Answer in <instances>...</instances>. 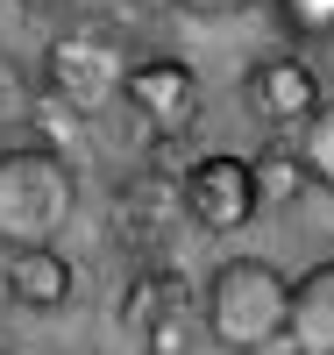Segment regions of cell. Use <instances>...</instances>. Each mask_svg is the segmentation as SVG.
Here are the masks:
<instances>
[{"mask_svg":"<svg viewBox=\"0 0 334 355\" xmlns=\"http://www.w3.org/2000/svg\"><path fill=\"white\" fill-rule=\"evenodd\" d=\"M285 291L292 277L263 256H228L206 270L199 284V320H206V341L228 348V355H270L285 348Z\"/></svg>","mask_w":334,"mask_h":355,"instance_id":"obj_1","label":"cell"},{"mask_svg":"<svg viewBox=\"0 0 334 355\" xmlns=\"http://www.w3.org/2000/svg\"><path fill=\"white\" fill-rule=\"evenodd\" d=\"M78 214V178L65 157L15 142L0 150V249H50Z\"/></svg>","mask_w":334,"mask_h":355,"instance_id":"obj_2","label":"cell"},{"mask_svg":"<svg viewBox=\"0 0 334 355\" xmlns=\"http://www.w3.org/2000/svg\"><path fill=\"white\" fill-rule=\"evenodd\" d=\"M121 78H128V43L107 21H72L43 43V93L78 107L85 121H100L121 100Z\"/></svg>","mask_w":334,"mask_h":355,"instance_id":"obj_3","label":"cell"},{"mask_svg":"<svg viewBox=\"0 0 334 355\" xmlns=\"http://www.w3.org/2000/svg\"><path fill=\"white\" fill-rule=\"evenodd\" d=\"M171 185H178V214H185L192 227H206V234H242L256 220L249 157H235V150H199Z\"/></svg>","mask_w":334,"mask_h":355,"instance_id":"obj_4","label":"cell"},{"mask_svg":"<svg viewBox=\"0 0 334 355\" xmlns=\"http://www.w3.org/2000/svg\"><path fill=\"white\" fill-rule=\"evenodd\" d=\"M121 100L135 121H149V135H185L199 121V71L185 57H128Z\"/></svg>","mask_w":334,"mask_h":355,"instance_id":"obj_5","label":"cell"},{"mask_svg":"<svg viewBox=\"0 0 334 355\" xmlns=\"http://www.w3.org/2000/svg\"><path fill=\"white\" fill-rule=\"evenodd\" d=\"M242 107H249L256 128H299L320 107V78H313L306 57H292V50L256 57V64L242 71Z\"/></svg>","mask_w":334,"mask_h":355,"instance_id":"obj_6","label":"cell"},{"mask_svg":"<svg viewBox=\"0 0 334 355\" xmlns=\"http://www.w3.org/2000/svg\"><path fill=\"white\" fill-rule=\"evenodd\" d=\"M171 220H185V214H178V185H171V178L142 171V178H128V185L114 192V242H128V249L149 256V249L164 242Z\"/></svg>","mask_w":334,"mask_h":355,"instance_id":"obj_7","label":"cell"},{"mask_svg":"<svg viewBox=\"0 0 334 355\" xmlns=\"http://www.w3.org/2000/svg\"><path fill=\"white\" fill-rule=\"evenodd\" d=\"M285 341L299 355H334V256L313 263L285 291Z\"/></svg>","mask_w":334,"mask_h":355,"instance_id":"obj_8","label":"cell"},{"mask_svg":"<svg viewBox=\"0 0 334 355\" xmlns=\"http://www.w3.org/2000/svg\"><path fill=\"white\" fill-rule=\"evenodd\" d=\"M0 284H8V299H15L22 313H57V306H72L78 270L57 256V242H50V249H8Z\"/></svg>","mask_w":334,"mask_h":355,"instance_id":"obj_9","label":"cell"},{"mask_svg":"<svg viewBox=\"0 0 334 355\" xmlns=\"http://www.w3.org/2000/svg\"><path fill=\"white\" fill-rule=\"evenodd\" d=\"M178 306H199V284L178 270V263H142L128 277V291H121V327L142 334V327H157V320L178 313Z\"/></svg>","mask_w":334,"mask_h":355,"instance_id":"obj_10","label":"cell"},{"mask_svg":"<svg viewBox=\"0 0 334 355\" xmlns=\"http://www.w3.org/2000/svg\"><path fill=\"white\" fill-rule=\"evenodd\" d=\"M249 185H256V214H278V206H299L306 199V164H299V150H285V142H263V150L249 157Z\"/></svg>","mask_w":334,"mask_h":355,"instance_id":"obj_11","label":"cell"},{"mask_svg":"<svg viewBox=\"0 0 334 355\" xmlns=\"http://www.w3.org/2000/svg\"><path fill=\"white\" fill-rule=\"evenodd\" d=\"M28 142L72 164V157L85 150V142H93V121H85L78 107H65L57 93H43V85H36V107H28Z\"/></svg>","mask_w":334,"mask_h":355,"instance_id":"obj_12","label":"cell"},{"mask_svg":"<svg viewBox=\"0 0 334 355\" xmlns=\"http://www.w3.org/2000/svg\"><path fill=\"white\" fill-rule=\"evenodd\" d=\"M299 164H306L313 185L334 192V100H320L306 121H299Z\"/></svg>","mask_w":334,"mask_h":355,"instance_id":"obj_13","label":"cell"},{"mask_svg":"<svg viewBox=\"0 0 334 355\" xmlns=\"http://www.w3.org/2000/svg\"><path fill=\"white\" fill-rule=\"evenodd\" d=\"M28 107H36V78H28V64H22V57H8V50H0V135L28 128Z\"/></svg>","mask_w":334,"mask_h":355,"instance_id":"obj_14","label":"cell"},{"mask_svg":"<svg viewBox=\"0 0 334 355\" xmlns=\"http://www.w3.org/2000/svg\"><path fill=\"white\" fill-rule=\"evenodd\" d=\"M292 36H334V0H270Z\"/></svg>","mask_w":334,"mask_h":355,"instance_id":"obj_15","label":"cell"},{"mask_svg":"<svg viewBox=\"0 0 334 355\" xmlns=\"http://www.w3.org/2000/svg\"><path fill=\"white\" fill-rule=\"evenodd\" d=\"M178 15H192V21H235V15H249L256 0H171Z\"/></svg>","mask_w":334,"mask_h":355,"instance_id":"obj_16","label":"cell"},{"mask_svg":"<svg viewBox=\"0 0 334 355\" xmlns=\"http://www.w3.org/2000/svg\"><path fill=\"white\" fill-rule=\"evenodd\" d=\"M0 355H8V348H0Z\"/></svg>","mask_w":334,"mask_h":355,"instance_id":"obj_17","label":"cell"}]
</instances>
